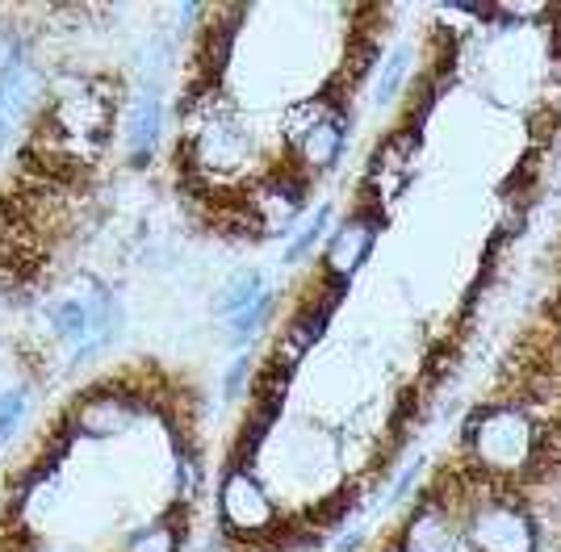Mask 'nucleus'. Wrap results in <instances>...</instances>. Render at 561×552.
<instances>
[{"label":"nucleus","instance_id":"f257e3e1","mask_svg":"<svg viewBox=\"0 0 561 552\" xmlns=\"http://www.w3.org/2000/svg\"><path fill=\"white\" fill-rule=\"evenodd\" d=\"M469 448H473V460L494 473V478H515L533 464V452H537V432L528 423V414L515 411V406H494V411H482L469 427Z\"/></svg>","mask_w":561,"mask_h":552},{"label":"nucleus","instance_id":"f03ea898","mask_svg":"<svg viewBox=\"0 0 561 552\" xmlns=\"http://www.w3.org/2000/svg\"><path fill=\"white\" fill-rule=\"evenodd\" d=\"M50 331L71 347L76 360L93 356L117 335V301L110 294H80L50 306Z\"/></svg>","mask_w":561,"mask_h":552},{"label":"nucleus","instance_id":"7ed1b4c3","mask_svg":"<svg viewBox=\"0 0 561 552\" xmlns=\"http://www.w3.org/2000/svg\"><path fill=\"white\" fill-rule=\"evenodd\" d=\"M218 510H222V524L234 536H264V531H273V524H277V506L268 498V490L248 469H231L222 478Z\"/></svg>","mask_w":561,"mask_h":552},{"label":"nucleus","instance_id":"20e7f679","mask_svg":"<svg viewBox=\"0 0 561 552\" xmlns=\"http://www.w3.org/2000/svg\"><path fill=\"white\" fill-rule=\"evenodd\" d=\"M469 540L478 552H537V528L515 503H486L469 519Z\"/></svg>","mask_w":561,"mask_h":552},{"label":"nucleus","instance_id":"39448f33","mask_svg":"<svg viewBox=\"0 0 561 552\" xmlns=\"http://www.w3.org/2000/svg\"><path fill=\"white\" fill-rule=\"evenodd\" d=\"M302 114H306L302 126H289V138L298 147V160L310 172H328L331 163L340 160V151H344V114L323 105V101L319 105H306Z\"/></svg>","mask_w":561,"mask_h":552},{"label":"nucleus","instance_id":"423d86ee","mask_svg":"<svg viewBox=\"0 0 561 552\" xmlns=\"http://www.w3.org/2000/svg\"><path fill=\"white\" fill-rule=\"evenodd\" d=\"M377 239V218L374 214H360V218H348L344 227L331 234L328 252H323V268H328L331 280L348 285L352 276L360 273V264L369 260Z\"/></svg>","mask_w":561,"mask_h":552},{"label":"nucleus","instance_id":"0eeeda50","mask_svg":"<svg viewBox=\"0 0 561 552\" xmlns=\"http://www.w3.org/2000/svg\"><path fill=\"white\" fill-rule=\"evenodd\" d=\"M135 414H139V402H135L130 393L96 390V393H89L80 406H76V414H71V427H76L80 436L105 439V436L126 432V427L135 423Z\"/></svg>","mask_w":561,"mask_h":552},{"label":"nucleus","instance_id":"6e6552de","mask_svg":"<svg viewBox=\"0 0 561 552\" xmlns=\"http://www.w3.org/2000/svg\"><path fill=\"white\" fill-rule=\"evenodd\" d=\"M160 130H164V101H160V92L147 89L139 92L135 101H130V110H126V151H130V163H147L151 160V151H156V142H160Z\"/></svg>","mask_w":561,"mask_h":552},{"label":"nucleus","instance_id":"1a4fd4ad","mask_svg":"<svg viewBox=\"0 0 561 552\" xmlns=\"http://www.w3.org/2000/svg\"><path fill=\"white\" fill-rule=\"evenodd\" d=\"M306 184L298 176H277V181L260 184L256 188V214L268 230H289V222L302 209Z\"/></svg>","mask_w":561,"mask_h":552},{"label":"nucleus","instance_id":"9d476101","mask_svg":"<svg viewBox=\"0 0 561 552\" xmlns=\"http://www.w3.org/2000/svg\"><path fill=\"white\" fill-rule=\"evenodd\" d=\"M248 156V142L234 130L231 122H206L197 130V160L214 163V168H239Z\"/></svg>","mask_w":561,"mask_h":552},{"label":"nucleus","instance_id":"9b49d317","mask_svg":"<svg viewBox=\"0 0 561 552\" xmlns=\"http://www.w3.org/2000/svg\"><path fill=\"white\" fill-rule=\"evenodd\" d=\"M260 294H264V276H260L256 268H239V273L218 289V298H214V314L234 319V314H239V310H248Z\"/></svg>","mask_w":561,"mask_h":552},{"label":"nucleus","instance_id":"f8f14e48","mask_svg":"<svg viewBox=\"0 0 561 552\" xmlns=\"http://www.w3.org/2000/svg\"><path fill=\"white\" fill-rule=\"evenodd\" d=\"M448 540H453L448 519L436 510V506H427V510H420V515L411 519V531H407V552H445Z\"/></svg>","mask_w":561,"mask_h":552},{"label":"nucleus","instance_id":"ddd939ff","mask_svg":"<svg viewBox=\"0 0 561 552\" xmlns=\"http://www.w3.org/2000/svg\"><path fill=\"white\" fill-rule=\"evenodd\" d=\"M328 222H331V206H319L314 209V218H306V227L289 239V248H285V264H298L306 252H314V243L323 239Z\"/></svg>","mask_w":561,"mask_h":552},{"label":"nucleus","instance_id":"4468645a","mask_svg":"<svg viewBox=\"0 0 561 552\" xmlns=\"http://www.w3.org/2000/svg\"><path fill=\"white\" fill-rule=\"evenodd\" d=\"M181 549V536L172 524H151V528H139L122 552H176Z\"/></svg>","mask_w":561,"mask_h":552},{"label":"nucleus","instance_id":"2eb2a0df","mask_svg":"<svg viewBox=\"0 0 561 552\" xmlns=\"http://www.w3.org/2000/svg\"><path fill=\"white\" fill-rule=\"evenodd\" d=\"M407 68H411V46H398V50H390V59H386V64H381V71H377V89H374L377 101H394V92H398V84H402Z\"/></svg>","mask_w":561,"mask_h":552},{"label":"nucleus","instance_id":"dca6fc26","mask_svg":"<svg viewBox=\"0 0 561 552\" xmlns=\"http://www.w3.org/2000/svg\"><path fill=\"white\" fill-rule=\"evenodd\" d=\"M268 314H273V294L264 289V294H260V298L252 301L248 310H239L234 319H227V322H231V335L239 340V344H243V340H248V335L256 331L260 322H268Z\"/></svg>","mask_w":561,"mask_h":552},{"label":"nucleus","instance_id":"f3484780","mask_svg":"<svg viewBox=\"0 0 561 552\" xmlns=\"http://www.w3.org/2000/svg\"><path fill=\"white\" fill-rule=\"evenodd\" d=\"M25 414V390H4L0 393V444L18 432Z\"/></svg>","mask_w":561,"mask_h":552},{"label":"nucleus","instance_id":"a211bd4d","mask_svg":"<svg viewBox=\"0 0 561 552\" xmlns=\"http://www.w3.org/2000/svg\"><path fill=\"white\" fill-rule=\"evenodd\" d=\"M252 381V360L248 356H239L231 365V372H227V398H243V386Z\"/></svg>","mask_w":561,"mask_h":552},{"label":"nucleus","instance_id":"6ab92c4d","mask_svg":"<svg viewBox=\"0 0 561 552\" xmlns=\"http://www.w3.org/2000/svg\"><path fill=\"white\" fill-rule=\"evenodd\" d=\"M47 552H71V549H47Z\"/></svg>","mask_w":561,"mask_h":552}]
</instances>
